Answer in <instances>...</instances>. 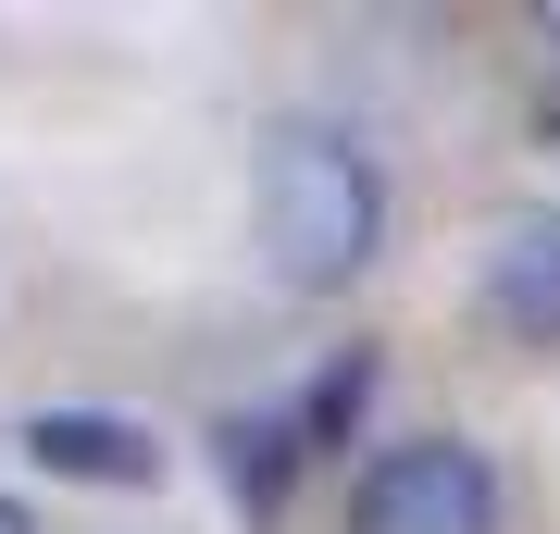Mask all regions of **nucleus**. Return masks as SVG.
<instances>
[{
    "instance_id": "obj_1",
    "label": "nucleus",
    "mask_w": 560,
    "mask_h": 534,
    "mask_svg": "<svg viewBox=\"0 0 560 534\" xmlns=\"http://www.w3.org/2000/svg\"><path fill=\"white\" fill-rule=\"evenodd\" d=\"M249 224H261L275 286L337 298V286L374 274V249H386V162L361 150L349 124H275V138H261V175H249Z\"/></svg>"
},
{
    "instance_id": "obj_2",
    "label": "nucleus",
    "mask_w": 560,
    "mask_h": 534,
    "mask_svg": "<svg viewBox=\"0 0 560 534\" xmlns=\"http://www.w3.org/2000/svg\"><path fill=\"white\" fill-rule=\"evenodd\" d=\"M349 534H499V473L460 436H399V448L361 460Z\"/></svg>"
},
{
    "instance_id": "obj_3",
    "label": "nucleus",
    "mask_w": 560,
    "mask_h": 534,
    "mask_svg": "<svg viewBox=\"0 0 560 534\" xmlns=\"http://www.w3.org/2000/svg\"><path fill=\"white\" fill-rule=\"evenodd\" d=\"M25 460L62 485H162V436L113 411H25Z\"/></svg>"
},
{
    "instance_id": "obj_4",
    "label": "nucleus",
    "mask_w": 560,
    "mask_h": 534,
    "mask_svg": "<svg viewBox=\"0 0 560 534\" xmlns=\"http://www.w3.org/2000/svg\"><path fill=\"white\" fill-rule=\"evenodd\" d=\"M486 311H499V336H523V348L560 360V212L548 224H511V237L486 249Z\"/></svg>"
},
{
    "instance_id": "obj_5",
    "label": "nucleus",
    "mask_w": 560,
    "mask_h": 534,
    "mask_svg": "<svg viewBox=\"0 0 560 534\" xmlns=\"http://www.w3.org/2000/svg\"><path fill=\"white\" fill-rule=\"evenodd\" d=\"M212 448H224V485H237L249 510H275V497H287V460H300V423H249V411H237Z\"/></svg>"
},
{
    "instance_id": "obj_6",
    "label": "nucleus",
    "mask_w": 560,
    "mask_h": 534,
    "mask_svg": "<svg viewBox=\"0 0 560 534\" xmlns=\"http://www.w3.org/2000/svg\"><path fill=\"white\" fill-rule=\"evenodd\" d=\"M361 397H374V360H361V348H349V360H337V373H324V385H312V411H300V436H312V448H324V436H349V423H361Z\"/></svg>"
},
{
    "instance_id": "obj_7",
    "label": "nucleus",
    "mask_w": 560,
    "mask_h": 534,
    "mask_svg": "<svg viewBox=\"0 0 560 534\" xmlns=\"http://www.w3.org/2000/svg\"><path fill=\"white\" fill-rule=\"evenodd\" d=\"M0 534H38V510H25V497H0Z\"/></svg>"
},
{
    "instance_id": "obj_8",
    "label": "nucleus",
    "mask_w": 560,
    "mask_h": 534,
    "mask_svg": "<svg viewBox=\"0 0 560 534\" xmlns=\"http://www.w3.org/2000/svg\"><path fill=\"white\" fill-rule=\"evenodd\" d=\"M536 25H548V50H560V0H548V13H536Z\"/></svg>"
}]
</instances>
